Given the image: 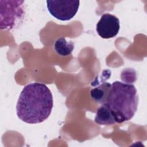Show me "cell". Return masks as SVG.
Returning a JSON list of instances; mask_svg holds the SVG:
<instances>
[{"label": "cell", "mask_w": 147, "mask_h": 147, "mask_svg": "<svg viewBox=\"0 0 147 147\" xmlns=\"http://www.w3.org/2000/svg\"><path fill=\"white\" fill-rule=\"evenodd\" d=\"M53 105L52 94L45 84L30 83L24 87L20 95L16 106L17 115L27 123H41L50 115Z\"/></svg>", "instance_id": "1"}, {"label": "cell", "mask_w": 147, "mask_h": 147, "mask_svg": "<svg viewBox=\"0 0 147 147\" xmlns=\"http://www.w3.org/2000/svg\"><path fill=\"white\" fill-rule=\"evenodd\" d=\"M106 103L111 110L116 123L131 119L137 111L138 103L135 86L119 81L114 82Z\"/></svg>", "instance_id": "2"}, {"label": "cell", "mask_w": 147, "mask_h": 147, "mask_svg": "<svg viewBox=\"0 0 147 147\" xmlns=\"http://www.w3.org/2000/svg\"><path fill=\"white\" fill-rule=\"evenodd\" d=\"M24 3V1H0L1 29H13L21 22L25 15Z\"/></svg>", "instance_id": "3"}, {"label": "cell", "mask_w": 147, "mask_h": 147, "mask_svg": "<svg viewBox=\"0 0 147 147\" xmlns=\"http://www.w3.org/2000/svg\"><path fill=\"white\" fill-rule=\"evenodd\" d=\"M47 8L51 14L61 21H68L76 14L80 4L78 0L47 1Z\"/></svg>", "instance_id": "4"}, {"label": "cell", "mask_w": 147, "mask_h": 147, "mask_svg": "<svg viewBox=\"0 0 147 147\" xmlns=\"http://www.w3.org/2000/svg\"><path fill=\"white\" fill-rule=\"evenodd\" d=\"M119 28L118 18L111 14L105 13L97 23L96 30L100 37L107 39L114 37L118 34Z\"/></svg>", "instance_id": "5"}, {"label": "cell", "mask_w": 147, "mask_h": 147, "mask_svg": "<svg viewBox=\"0 0 147 147\" xmlns=\"http://www.w3.org/2000/svg\"><path fill=\"white\" fill-rule=\"evenodd\" d=\"M91 86L94 87L90 91L91 98L100 104L106 103L111 88V84L105 80H98V78L91 82Z\"/></svg>", "instance_id": "6"}, {"label": "cell", "mask_w": 147, "mask_h": 147, "mask_svg": "<svg viewBox=\"0 0 147 147\" xmlns=\"http://www.w3.org/2000/svg\"><path fill=\"white\" fill-rule=\"evenodd\" d=\"M94 121L100 125H110L116 123L111 110L106 103L102 104L98 109Z\"/></svg>", "instance_id": "7"}, {"label": "cell", "mask_w": 147, "mask_h": 147, "mask_svg": "<svg viewBox=\"0 0 147 147\" xmlns=\"http://www.w3.org/2000/svg\"><path fill=\"white\" fill-rule=\"evenodd\" d=\"M54 48L59 55L68 56L71 55L74 50V44L72 41H67L64 37H60L56 41Z\"/></svg>", "instance_id": "8"}]
</instances>
